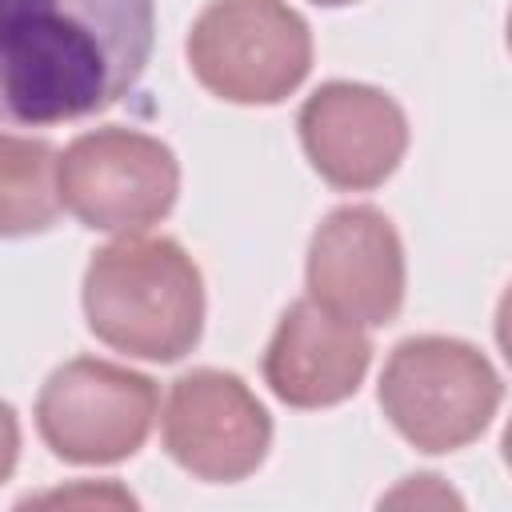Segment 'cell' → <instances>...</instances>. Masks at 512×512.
<instances>
[{
    "label": "cell",
    "mask_w": 512,
    "mask_h": 512,
    "mask_svg": "<svg viewBox=\"0 0 512 512\" xmlns=\"http://www.w3.org/2000/svg\"><path fill=\"white\" fill-rule=\"evenodd\" d=\"M368 360L372 344L364 328L304 296L280 316L268 340L264 380L292 408H328L360 388Z\"/></svg>",
    "instance_id": "10"
},
{
    "label": "cell",
    "mask_w": 512,
    "mask_h": 512,
    "mask_svg": "<svg viewBox=\"0 0 512 512\" xmlns=\"http://www.w3.org/2000/svg\"><path fill=\"white\" fill-rule=\"evenodd\" d=\"M300 144L332 188L368 192L384 184L404 160L408 120L388 92L332 80L304 100Z\"/></svg>",
    "instance_id": "9"
},
{
    "label": "cell",
    "mask_w": 512,
    "mask_h": 512,
    "mask_svg": "<svg viewBox=\"0 0 512 512\" xmlns=\"http://www.w3.org/2000/svg\"><path fill=\"white\" fill-rule=\"evenodd\" d=\"M60 204L96 232L136 236L160 224L180 192L172 148L136 128H96L56 156Z\"/></svg>",
    "instance_id": "5"
},
{
    "label": "cell",
    "mask_w": 512,
    "mask_h": 512,
    "mask_svg": "<svg viewBox=\"0 0 512 512\" xmlns=\"http://www.w3.org/2000/svg\"><path fill=\"white\" fill-rule=\"evenodd\" d=\"M272 444V420L248 384L220 368L184 372L164 404V448L196 480L252 476Z\"/></svg>",
    "instance_id": "7"
},
{
    "label": "cell",
    "mask_w": 512,
    "mask_h": 512,
    "mask_svg": "<svg viewBox=\"0 0 512 512\" xmlns=\"http://www.w3.org/2000/svg\"><path fill=\"white\" fill-rule=\"evenodd\" d=\"M192 76L232 104H280L312 68V32L284 0H212L188 32Z\"/></svg>",
    "instance_id": "4"
},
{
    "label": "cell",
    "mask_w": 512,
    "mask_h": 512,
    "mask_svg": "<svg viewBox=\"0 0 512 512\" xmlns=\"http://www.w3.org/2000/svg\"><path fill=\"white\" fill-rule=\"evenodd\" d=\"M312 4H324V8H340V4H352V0H312Z\"/></svg>",
    "instance_id": "13"
},
{
    "label": "cell",
    "mask_w": 512,
    "mask_h": 512,
    "mask_svg": "<svg viewBox=\"0 0 512 512\" xmlns=\"http://www.w3.org/2000/svg\"><path fill=\"white\" fill-rule=\"evenodd\" d=\"M308 296L360 328L388 324L404 304V248L392 220L368 204L328 212L308 244Z\"/></svg>",
    "instance_id": "8"
},
{
    "label": "cell",
    "mask_w": 512,
    "mask_h": 512,
    "mask_svg": "<svg viewBox=\"0 0 512 512\" xmlns=\"http://www.w3.org/2000/svg\"><path fill=\"white\" fill-rule=\"evenodd\" d=\"M60 212L56 152L44 140L0 132V236L52 228Z\"/></svg>",
    "instance_id": "11"
},
{
    "label": "cell",
    "mask_w": 512,
    "mask_h": 512,
    "mask_svg": "<svg viewBox=\"0 0 512 512\" xmlns=\"http://www.w3.org/2000/svg\"><path fill=\"white\" fill-rule=\"evenodd\" d=\"M156 384L108 360H68L36 400L40 440L68 464H116L132 456L156 420Z\"/></svg>",
    "instance_id": "6"
},
{
    "label": "cell",
    "mask_w": 512,
    "mask_h": 512,
    "mask_svg": "<svg viewBox=\"0 0 512 512\" xmlns=\"http://www.w3.org/2000/svg\"><path fill=\"white\" fill-rule=\"evenodd\" d=\"M380 408L420 452H456L484 436L500 408L488 356L452 336H412L380 372Z\"/></svg>",
    "instance_id": "3"
},
{
    "label": "cell",
    "mask_w": 512,
    "mask_h": 512,
    "mask_svg": "<svg viewBox=\"0 0 512 512\" xmlns=\"http://www.w3.org/2000/svg\"><path fill=\"white\" fill-rule=\"evenodd\" d=\"M152 0H0V120L64 124L112 108L152 56Z\"/></svg>",
    "instance_id": "1"
},
{
    "label": "cell",
    "mask_w": 512,
    "mask_h": 512,
    "mask_svg": "<svg viewBox=\"0 0 512 512\" xmlns=\"http://www.w3.org/2000/svg\"><path fill=\"white\" fill-rule=\"evenodd\" d=\"M16 456H20V424H16V412L0 400V480L12 476Z\"/></svg>",
    "instance_id": "12"
},
{
    "label": "cell",
    "mask_w": 512,
    "mask_h": 512,
    "mask_svg": "<svg viewBox=\"0 0 512 512\" xmlns=\"http://www.w3.org/2000/svg\"><path fill=\"white\" fill-rule=\"evenodd\" d=\"M88 328L136 360H180L204 328V284L192 256L164 236H124L84 272Z\"/></svg>",
    "instance_id": "2"
}]
</instances>
